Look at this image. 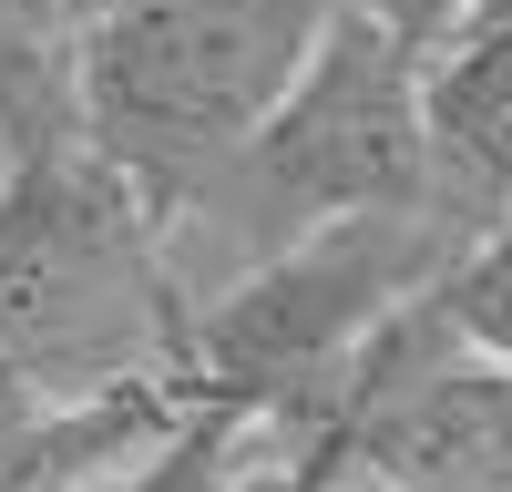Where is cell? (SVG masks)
Returning a JSON list of instances; mask_svg holds the SVG:
<instances>
[{
  "instance_id": "cell-6",
  "label": "cell",
  "mask_w": 512,
  "mask_h": 492,
  "mask_svg": "<svg viewBox=\"0 0 512 492\" xmlns=\"http://www.w3.org/2000/svg\"><path fill=\"white\" fill-rule=\"evenodd\" d=\"M72 144V11L0 0V154Z\"/></svg>"
},
{
  "instance_id": "cell-3",
  "label": "cell",
  "mask_w": 512,
  "mask_h": 492,
  "mask_svg": "<svg viewBox=\"0 0 512 492\" xmlns=\"http://www.w3.org/2000/svg\"><path fill=\"white\" fill-rule=\"evenodd\" d=\"M318 21L328 0H93L72 11V134L175 205L267 123Z\"/></svg>"
},
{
  "instance_id": "cell-5",
  "label": "cell",
  "mask_w": 512,
  "mask_h": 492,
  "mask_svg": "<svg viewBox=\"0 0 512 492\" xmlns=\"http://www.w3.org/2000/svg\"><path fill=\"white\" fill-rule=\"evenodd\" d=\"M420 164L431 205L472 236L512 216V21H451L420 41Z\"/></svg>"
},
{
  "instance_id": "cell-8",
  "label": "cell",
  "mask_w": 512,
  "mask_h": 492,
  "mask_svg": "<svg viewBox=\"0 0 512 492\" xmlns=\"http://www.w3.org/2000/svg\"><path fill=\"white\" fill-rule=\"evenodd\" d=\"M62 11H93V0H62Z\"/></svg>"
},
{
  "instance_id": "cell-7",
  "label": "cell",
  "mask_w": 512,
  "mask_h": 492,
  "mask_svg": "<svg viewBox=\"0 0 512 492\" xmlns=\"http://www.w3.org/2000/svg\"><path fill=\"white\" fill-rule=\"evenodd\" d=\"M451 21H512V0H451ZM451 21H441V31H451ZM441 31H431V41H441Z\"/></svg>"
},
{
  "instance_id": "cell-4",
  "label": "cell",
  "mask_w": 512,
  "mask_h": 492,
  "mask_svg": "<svg viewBox=\"0 0 512 492\" xmlns=\"http://www.w3.org/2000/svg\"><path fill=\"white\" fill-rule=\"evenodd\" d=\"M328 462L379 492H512V359L472 349L431 287L400 298L328 400Z\"/></svg>"
},
{
  "instance_id": "cell-1",
  "label": "cell",
  "mask_w": 512,
  "mask_h": 492,
  "mask_svg": "<svg viewBox=\"0 0 512 492\" xmlns=\"http://www.w3.org/2000/svg\"><path fill=\"white\" fill-rule=\"evenodd\" d=\"M431 164H420V41L379 21L369 0H328L297 82L267 103V123L195 175L175 205H154L164 267H175L185 308H205L226 277L277 257L287 236L328 216H369V205H420Z\"/></svg>"
},
{
  "instance_id": "cell-9",
  "label": "cell",
  "mask_w": 512,
  "mask_h": 492,
  "mask_svg": "<svg viewBox=\"0 0 512 492\" xmlns=\"http://www.w3.org/2000/svg\"><path fill=\"white\" fill-rule=\"evenodd\" d=\"M0 164H11V154H0Z\"/></svg>"
},
{
  "instance_id": "cell-2",
  "label": "cell",
  "mask_w": 512,
  "mask_h": 492,
  "mask_svg": "<svg viewBox=\"0 0 512 492\" xmlns=\"http://www.w3.org/2000/svg\"><path fill=\"white\" fill-rule=\"evenodd\" d=\"M185 328L195 308L134 175H113L82 134L0 164V359L62 390L185 380Z\"/></svg>"
}]
</instances>
